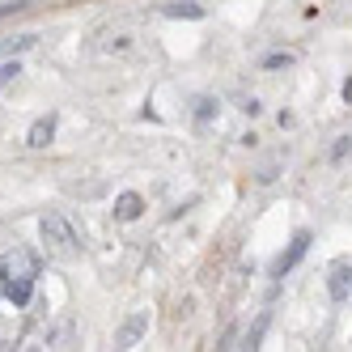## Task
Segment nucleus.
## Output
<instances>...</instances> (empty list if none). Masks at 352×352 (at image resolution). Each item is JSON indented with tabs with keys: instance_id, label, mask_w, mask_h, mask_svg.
I'll list each match as a JSON object with an SVG mask.
<instances>
[{
	"instance_id": "nucleus-1",
	"label": "nucleus",
	"mask_w": 352,
	"mask_h": 352,
	"mask_svg": "<svg viewBox=\"0 0 352 352\" xmlns=\"http://www.w3.org/2000/svg\"><path fill=\"white\" fill-rule=\"evenodd\" d=\"M38 234H43V242H47V250L52 255H72L77 250V234L68 230V221L64 217H43V225H38Z\"/></svg>"
},
{
	"instance_id": "nucleus-2",
	"label": "nucleus",
	"mask_w": 352,
	"mask_h": 352,
	"mask_svg": "<svg viewBox=\"0 0 352 352\" xmlns=\"http://www.w3.org/2000/svg\"><path fill=\"white\" fill-rule=\"evenodd\" d=\"M310 242H314V238H310V230H301V234H297V238L289 242V250H285V255L272 263V276H285V272H293V267L301 263V255H306V250H310Z\"/></svg>"
},
{
	"instance_id": "nucleus-3",
	"label": "nucleus",
	"mask_w": 352,
	"mask_h": 352,
	"mask_svg": "<svg viewBox=\"0 0 352 352\" xmlns=\"http://www.w3.org/2000/svg\"><path fill=\"white\" fill-rule=\"evenodd\" d=\"M34 272H38V263H34L30 250H13V255L0 259V280H5V276H21V280H34Z\"/></svg>"
},
{
	"instance_id": "nucleus-4",
	"label": "nucleus",
	"mask_w": 352,
	"mask_h": 352,
	"mask_svg": "<svg viewBox=\"0 0 352 352\" xmlns=\"http://www.w3.org/2000/svg\"><path fill=\"white\" fill-rule=\"evenodd\" d=\"M52 140H56V115H43V119L34 123V128H30L26 144H30V148H47Z\"/></svg>"
},
{
	"instance_id": "nucleus-5",
	"label": "nucleus",
	"mask_w": 352,
	"mask_h": 352,
	"mask_svg": "<svg viewBox=\"0 0 352 352\" xmlns=\"http://www.w3.org/2000/svg\"><path fill=\"white\" fill-rule=\"evenodd\" d=\"M144 327H148V314L140 310V314H132L128 322L119 327V340H115V344H119V348H132V344H136V340L144 336Z\"/></svg>"
},
{
	"instance_id": "nucleus-6",
	"label": "nucleus",
	"mask_w": 352,
	"mask_h": 352,
	"mask_svg": "<svg viewBox=\"0 0 352 352\" xmlns=\"http://www.w3.org/2000/svg\"><path fill=\"white\" fill-rule=\"evenodd\" d=\"M144 212V199L136 195V191H123L119 199H115V221H136Z\"/></svg>"
},
{
	"instance_id": "nucleus-7",
	"label": "nucleus",
	"mask_w": 352,
	"mask_h": 352,
	"mask_svg": "<svg viewBox=\"0 0 352 352\" xmlns=\"http://www.w3.org/2000/svg\"><path fill=\"white\" fill-rule=\"evenodd\" d=\"M0 285H5V297L13 301V306H26L30 293H34V280H21V276H5Z\"/></svg>"
},
{
	"instance_id": "nucleus-8",
	"label": "nucleus",
	"mask_w": 352,
	"mask_h": 352,
	"mask_svg": "<svg viewBox=\"0 0 352 352\" xmlns=\"http://www.w3.org/2000/svg\"><path fill=\"white\" fill-rule=\"evenodd\" d=\"M331 297H336V301H348V297H352V272H348L344 263L331 272Z\"/></svg>"
},
{
	"instance_id": "nucleus-9",
	"label": "nucleus",
	"mask_w": 352,
	"mask_h": 352,
	"mask_svg": "<svg viewBox=\"0 0 352 352\" xmlns=\"http://www.w3.org/2000/svg\"><path fill=\"white\" fill-rule=\"evenodd\" d=\"M162 13H166V17H191V21H195V17H204V9L191 5V0H174V5H166Z\"/></svg>"
},
{
	"instance_id": "nucleus-10",
	"label": "nucleus",
	"mask_w": 352,
	"mask_h": 352,
	"mask_svg": "<svg viewBox=\"0 0 352 352\" xmlns=\"http://www.w3.org/2000/svg\"><path fill=\"white\" fill-rule=\"evenodd\" d=\"M34 47V34H17V38H0V52H26Z\"/></svg>"
},
{
	"instance_id": "nucleus-11",
	"label": "nucleus",
	"mask_w": 352,
	"mask_h": 352,
	"mask_svg": "<svg viewBox=\"0 0 352 352\" xmlns=\"http://www.w3.org/2000/svg\"><path fill=\"white\" fill-rule=\"evenodd\" d=\"M17 72H21V64H17V60H13V64H5V68H0V85H9Z\"/></svg>"
},
{
	"instance_id": "nucleus-12",
	"label": "nucleus",
	"mask_w": 352,
	"mask_h": 352,
	"mask_svg": "<svg viewBox=\"0 0 352 352\" xmlns=\"http://www.w3.org/2000/svg\"><path fill=\"white\" fill-rule=\"evenodd\" d=\"M293 64V56L285 52V56H267V68H289Z\"/></svg>"
},
{
	"instance_id": "nucleus-13",
	"label": "nucleus",
	"mask_w": 352,
	"mask_h": 352,
	"mask_svg": "<svg viewBox=\"0 0 352 352\" xmlns=\"http://www.w3.org/2000/svg\"><path fill=\"white\" fill-rule=\"evenodd\" d=\"M21 9H26V0H13V5H0V17H5V13H21Z\"/></svg>"
},
{
	"instance_id": "nucleus-14",
	"label": "nucleus",
	"mask_w": 352,
	"mask_h": 352,
	"mask_svg": "<svg viewBox=\"0 0 352 352\" xmlns=\"http://www.w3.org/2000/svg\"><path fill=\"white\" fill-rule=\"evenodd\" d=\"M344 98H348V102H352V81H348V85H344Z\"/></svg>"
}]
</instances>
